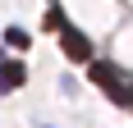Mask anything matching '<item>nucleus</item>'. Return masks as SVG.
<instances>
[{"label": "nucleus", "instance_id": "3", "mask_svg": "<svg viewBox=\"0 0 133 128\" xmlns=\"http://www.w3.org/2000/svg\"><path fill=\"white\" fill-rule=\"evenodd\" d=\"M5 41H9V46H18V51H23V46H28V32H18V27H9V32H5Z\"/></svg>", "mask_w": 133, "mask_h": 128}, {"label": "nucleus", "instance_id": "2", "mask_svg": "<svg viewBox=\"0 0 133 128\" xmlns=\"http://www.w3.org/2000/svg\"><path fill=\"white\" fill-rule=\"evenodd\" d=\"M23 82H28V69H23V64H5V69H0V91L23 87Z\"/></svg>", "mask_w": 133, "mask_h": 128}, {"label": "nucleus", "instance_id": "1", "mask_svg": "<svg viewBox=\"0 0 133 128\" xmlns=\"http://www.w3.org/2000/svg\"><path fill=\"white\" fill-rule=\"evenodd\" d=\"M60 37H64V55H69V60H87V55H92V41L83 37V32H74V27H64Z\"/></svg>", "mask_w": 133, "mask_h": 128}]
</instances>
